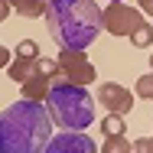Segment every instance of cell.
<instances>
[{
  "mask_svg": "<svg viewBox=\"0 0 153 153\" xmlns=\"http://www.w3.org/2000/svg\"><path fill=\"white\" fill-rule=\"evenodd\" d=\"M52 117L42 101H13L0 111V150L3 153H42L52 140Z\"/></svg>",
  "mask_w": 153,
  "mask_h": 153,
  "instance_id": "1",
  "label": "cell"
},
{
  "mask_svg": "<svg viewBox=\"0 0 153 153\" xmlns=\"http://www.w3.org/2000/svg\"><path fill=\"white\" fill-rule=\"evenodd\" d=\"M42 20L59 49L85 52L101 33V7L94 0H49Z\"/></svg>",
  "mask_w": 153,
  "mask_h": 153,
  "instance_id": "2",
  "label": "cell"
},
{
  "mask_svg": "<svg viewBox=\"0 0 153 153\" xmlns=\"http://www.w3.org/2000/svg\"><path fill=\"white\" fill-rule=\"evenodd\" d=\"M46 111L52 124L62 130H85L94 124V98L82 85L52 82V88L46 94Z\"/></svg>",
  "mask_w": 153,
  "mask_h": 153,
  "instance_id": "3",
  "label": "cell"
},
{
  "mask_svg": "<svg viewBox=\"0 0 153 153\" xmlns=\"http://www.w3.org/2000/svg\"><path fill=\"white\" fill-rule=\"evenodd\" d=\"M59 78L56 82H68V85H91L94 78H98V72H94V65L88 62L85 52H72V49H62L59 52Z\"/></svg>",
  "mask_w": 153,
  "mask_h": 153,
  "instance_id": "4",
  "label": "cell"
},
{
  "mask_svg": "<svg viewBox=\"0 0 153 153\" xmlns=\"http://www.w3.org/2000/svg\"><path fill=\"white\" fill-rule=\"evenodd\" d=\"M140 23H143V13L127 3H108L101 10V30H108L111 36H130Z\"/></svg>",
  "mask_w": 153,
  "mask_h": 153,
  "instance_id": "5",
  "label": "cell"
},
{
  "mask_svg": "<svg viewBox=\"0 0 153 153\" xmlns=\"http://www.w3.org/2000/svg\"><path fill=\"white\" fill-rule=\"evenodd\" d=\"M42 153H98V143L85 130H62L46 143Z\"/></svg>",
  "mask_w": 153,
  "mask_h": 153,
  "instance_id": "6",
  "label": "cell"
},
{
  "mask_svg": "<svg viewBox=\"0 0 153 153\" xmlns=\"http://www.w3.org/2000/svg\"><path fill=\"white\" fill-rule=\"evenodd\" d=\"M98 101H101V108L108 114H121V117H127L130 108H134V94L127 91L124 85H117V82H101Z\"/></svg>",
  "mask_w": 153,
  "mask_h": 153,
  "instance_id": "7",
  "label": "cell"
},
{
  "mask_svg": "<svg viewBox=\"0 0 153 153\" xmlns=\"http://www.w3.org/2000/svg\"><path fill=\"white\" fill-rule=\"evenodd\" d=\"M52 88V78H46V75H33L23 82V98L26 101H46V94Z\"/></svg>",
  "mask_w": 153,
  "mask_h": 153,
  "instance_id": "8",
  "label": "cell"
},
{
  "mask_svg": "<svg viewBox=\"0 0 153 153\" xmlns=\"http://www.w3.org/2000/svg\"><path fill=\"white\" fill-rule=\"evenodd\" d=\"M7 72H10V78H13L16 85H23L26 78H33V72H36V62H33V59H20V56H16V59L7 65Z\"/></svg>",
  "mask_w": 153,
  "mask_h": 153,
  "instance_id": "9",
  "label": "cell"
},
{
  "mask_svg": "<svg viewBox=\"0 0 153 153\" xmlns=\"http://www.w3.org/2000/svg\"><path fill=\"white\" fill-rule=\"evenodd\" d=\"M13 10H20L23 16H46V0H7Z\"/></svg>",
  "mask_w": 153,
  "mask_h": 153,
  "instance_id": "10",
  "label": "cell"
},
{
  "mask_svg": "<svg viewBox=\"0 0 153 153\" xmlns=\"http://www.w3.org/2000/svg\"><path fill=\"white\" fill-rule=\"evenodd\" d=\"M130 42H134L137 49H150V46H153V23H147V20H143L137 30L130 33Z\"/></svg>",
  "mask_w": 153,
  "mask_h": 153,
  "instance_id": "11",
  "label": "cell"
},
{
  "mask_svg": "<svg viewBox=\"0 0 153 153\" xmlns=\"http://www.w3.org/2000/svg\"><path fill=\"white\" fill-rule=\"evenodd\" d=\"M124 117L121 114H108L104 121H101V130H104V137H124Z\"/></svg>",
  "mask_w": 153,
  "mask_h": 153,
  "instance_id": "12",
  "label": "cell"
},
{
  "mask_svg": "<svg viewBox=\"0 0 153 153\" xmlns=\"http://www.w3.org/2000/svg\"><path fill=\"white\" fill-rule=\"evenodd\" d=\"M101 153H134V147H130L127 137H104Z\"/></svg>",
  "mask_w": 153,
  "mask_h": 153,
  "instance_id": "13",
  "label": "cell"
},
{
  "mask_svg": "<svg viewBox=\"0 0 153 153\" xmlns=\"http://www.w3.org/2000/svg\"><path fill=\"white\" fill-rule=\"evenodd\" d=\"M134 94H137V98H143V101H153V72H150V75H140V78H137V85H134Z\"/></svg>",
  "mask_w": 153,
  "mask_h": 153,
  "instance_id": "14",
  "label": "cell"
},
{
  "mask_svg": "<svg viewBox=\"0 0 153 153\" xmlns=\"http://www.w3.org/2000/svg\"><path fill=\"white\" fill-rule=\"evenodd\" d=\"M33 75H46V78H59V62L56 59H36V72Z\"/></svg>",
  "mask_w": 153,
  "mask_h": 153,
  "instance_id": "15",
  "label": "cell"
},
{
  "mask_svg": "<svg viewBox=\"0 0 153 153\" xmlns=\"http://www.w3.org/2000/svg\"><path fill=\"white\" fill-rule=\"evenodd\" d=\"M16 56H20V59H39V46H36V42H33V39H20V42H16Z\"/></svg>",
  "mask_w": 153,
  "mask_h": 153,
  "instance_id": "16",
  "label": "cell"
},
{
  "mask_svg": "<svg viewBox=\"0 0 153 153\" xmlns=\"http://www.w3.org/2000/svg\"><path fill=\"white\" fill-rule=\"evenodd\" d=\"M130 147H134V153H153V137H137Z\"/></svg>",
  "mask_w": 153,
  "mask_h": 153,
  "instance_id": "17",
  "label": "cell"
},
{
  "mask_svg": "<svg viewBox=\"0 0 153 153\" xmlns=\"http://www.w3.org/2000/svg\"><path fill=\"white\" fill-rule=\"evenodd\" d=\"M10 49H3V42H0V68H7V65H10Z\"/></svg>",
  "mask_w": 153,
  "mask_h": 153,
  "instance_id": "18",
  "label": "cell"
},
{
  "mask_svg": "<svg viewBox=\"0 0 153 153\" xmlns=\"http://www.w3.org/2000/svg\"><path fill=\"white\" fill-rule=\"evenodd\" d=\"M137 3H140V13H150L153 16V0H137Z\"/></svg>",
  "mask_w": 153,
  "mask_h": 153,
  "instance_id": "19",
  "label": "cell"
},
{
  "mask_svg": "<svg viewBox=\"0 0 153 153\" xmlns=\"http://www.w3.org/2000/svg\"><path fill=\"white\" fill-rule=\"evenodd\" d=\"M7 16H10V3H7V0H0V23H3Z\"/></svg>",
  "mask_w": 153,
  "mask_h": 153,
  "instance_id": "20",
  "label": "cell"
},
{
  "mask_svg": "<svg viewBox=\"0 0 153 153\" xmlns=\"http://www.w3.org/2000/svg\"><path fill=\"white\" fill-rule=\"evenodd\" d=\"M150 72H153V52H150Z\"/></svg>",
  "mask_w": 153,
  "mask_h": 153,
  "instance_id": "21",
  "label": "cell"
},
{
  "mask_svg": "<svg viewBox=\"0 0 153 153\" xmlns=\"http://www.w3.org/2000/svg\"><path fill=\"white\" fill-rule=\"evenodd\" d=\"M108 3H124V0H108Z\"/></svg>",
  "mask_w": 153,
  "mask_h": 153,
  "instance_id": "22",
  "label": "cell"
},
{
  "mask_svg": "<svg viewBox=\"0 0 153 153\" xmlns=\"http://www.w3.org/2000/svg\"><path fill=\"white\" fill-rule=\"evenodd\" d=\"M0 153H3V150H0Z\"/></svg>",
  "mask_w": 153,
  "mask_h": 153,
  "instance_id": "23",
  "label": "cell"
}]
</instances>
